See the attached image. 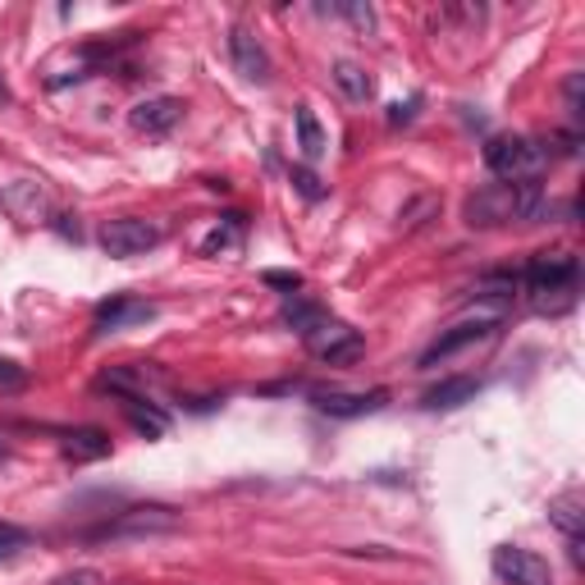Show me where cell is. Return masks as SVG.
I'll list each match as a JSON object with an SVG mask.
<instances>
[{
    "label": "cell",
    "mask_w": 585,
    "mask_h": 585,
    "mask_svg": "<svg viewBox=\"0 0 585 585\" xmlns=\"http://www.w3.org/2000/svg\"><path fill=\"white\" fill-rule=\"evenodd\" d=\"M0 101H10V87L5 83H0Z\"/></svg>",
    "instance_id": "cell-29"
},
{
    "label": "cell",
    "mask_w": 585,
    "mask_h": 585,
    "mask_svg": "<svg viewBox=\"0 0 585 585\" xmlns=\"http://www.w3.org/2000/svg\"><path fill=\"white\" fill-rule=\"evenodd\" d=\"M28 545V530H19V526H10V522H0V558H10L14 549H23Z\"/></svg>",
    "instance_id": "cell-25"
},
{
    "label": "cell",
    "mask_w": 585,
    "mask_h": 585,
    "mask_svg": "<svg viewBox=\"0 0 585 585\" xmlns=\"http://www.w3.org/2000/svg\"><path fill=\"white\" fill-rule=\"evenodd\" d=\"M229 50H234V65L247 83H270V56L261 50V42L251 37L247 28H234L229 33Z\"/></svg>",
    "instance_id": "cell-12"
},
{
    "label": "cell",
    "mask_w": 585,
    "mask_h": 585,
    "mask_svg": "<svg viewBox=\"0 0 585 585\" xmlns=\"http://www.w3.org/2000/svg\"><path fill=\"white\" fill-rule=\"evenodd\" d=\"M335 83L352 96V101H366L371 92H375V83H371V73L362 69V65H352V60H339L335 65Z\"/></svg>",
    "instance_id": "cell-19"
},
{
    "label": "cell",
    "mask_w": 585,
    "mask_h": 585,
    "mask_svg": "<svg viewBox=\"0 0 585 585\" xmlns=\"http://www.w3.org/2000/svg\"><path fill=\"white\" fill-rule=\"evenodd\" d=\"M549 522L563 530L568 540H581V526H585V513H581V494L576 490H568V494H558L553 503H549Z\"/></svg>",
    "instance_id": "cell-16"
},
{
    "label": "cell",
    "mask_w": 585,
    "mask_h": 585,
    "mask_svg": "<svg viewBox=\"0 0 585 585\" xmlns=\"http://www.w3.org/2000/svg\"><path fill=\"white\" fill-rule=\"evenodd\" d=\"M238 234H243V215H229V224L224 229H215V234L201 243V251H207V257H215V251H224V247H234L238 243Z\"/></svg>",
    "instance_id": "cell-20"
},
{
    "label": "cell",
    "mask_w": 585,
    "mask_h": 585,
    "mask_svg": "<svg viewBox=\"0 0 585 585\" xmlns=\"http://www.w3.org/2000/svg\"><path fill=\"white\" fill-rule=\"evenodd\" d=\"M297 147H302V156H307V161L325 156V129L316 124L312 106H297Z\"/></svg>",
    "instance_id": "cell-17"
},
{
    "label": "cell",
    "mask_w": 585,
    "mask_h": 585,
    "mask_svg": "<svg viewBox=\"0 0 585 585\" xmlns=\"http://www.w3.org/2000/svg\"><path fill=\"white\" fill-rule=\"evenodd\" d=\"M279 320H284V325H293L297 335L307 339L312 329H316V325L325 320V312L316 307V302H307V297H293V302H284V312H279Z\"/></svg>",
    "instance_id": "cell-18"
},
{
    "label": "cell",
    "mask_w": 585,
    "mask_h": 585,
    "mask_svg": "<svg viewBox=\"0 0 585 585\" xmlns=\"http://www.w3.org/2000/svg\"><path fill=\"white\" fill-rule=\"evenodd\" d=\"M184 526V513H174L165 503H138L129 513L110 517L106 526L87 530V540H142V536H169Z\"/></svg>",
    "instance_id": "cell-3"
},
{
    "label": "cell",
    "mask_w": 585,
    "mask_h": 585,
    "mask_svg": "<svg viewBox=\"0 0 585 585\" xmlns=\"http://www.w3.org/2000/svg\"><path fill=\"white\" fill-rule=\"evenodd\" d=\"M165 238V229L161 224H151V220H138V215H119V220H106L101 224V251L115 261H129V257H142V251H151Z\"/></svg>",
    "instance_id": "cell-5"
},
{
    "label": "cell",
    "mask_w": 585,
    "mask_h": 585,
    "mask_svg": "<svg viewBox=\"0 0 585 585\" xmlns=\"http://www.w3.org/2000/svg\"><path fill=\"white\" fill-rule=\"evenodd\" d=\"M494 325H499V320H463V325L444 329V335L421 352V366H435V362L453 358V352H463V348H471V343H480V339H490V335H494Z\"/></svg>",
    "instance_id": "cell-10"
},
{
    "label": "cell",
    "mask_w": 585,
    "mask_h": 585,
    "mask_svg": "<svg viewBox=\"0 0 585 585\" xmlns=\"http://www.w3.org/2000/svg\"><path fill=\"white\" fill-rule=\"evenodd\" d=\"M56 585H101V576H96L92 568H79V572H69V576H60Z\"/></svg>",
    "instance_id": "cell-28"
},
{
    "label": "cell",
    "mask_w": 585,
    "mask_h": 585,
    "mask_svg": "<svg viewBox=\"0 0 585 585\" xmlns=\"http://www.w3.org/2000/svg\"><path fill=\"white\" fill-rule=\"evenodd\" d=\"M421 110V96H407V101H394L389 106V129H398V124H412Z\"/></svg>",
    "instance_id": "cell-24"
},
{
    "label": "cell",
    "mask_w": 585,
    "mask_h": 585,
    "mask_svg": "<svg viewBox=\"0 0 585 585\" xmlns=\"http://www.w3.org/2000/svg\"><path fill=\"white\" fill-rule=\"evenodd\" d=\"M517 284H526L536 312H568L576 302V284H581V261L558 251V257H530L526 270L517 274Z\"/></svg>",
    "instance_id": "cell-1"
},
{
    "label": "cell",
    "mask_w": 585,
    "mask_h": 585,
    "mask_svg": "<svg viewBox=\"0 0 585 585\" xmlns=\"http://www.w3.org/2000/svg\"><path fill=\"white\" fill-rule=\"evenodd\" d=\"M179 119H184V101L179 96H151V101H138V106L129 110V124L147 138H165Z\"/></svg>",
    "instance_id": "cell-9"
},
{
    "label": "cell",
    "mask_w": 585,
    "mask_h": 585,
    "mask_svg": "<svg viewBox=\"0 0 585 585\" xmlns=\"http://www.w3.org/2000/svg\"><path fill=\"white\" fill-rule=\"evenodd\" d=\"M335 14H343V19H352V23H358V28H375V10L371 5H335Z\"/></svg>",
    "instance_id": "cell-26"
},
{
    "label": "cell",
    "mask_w": 585,
    "mask_h": 585,
    "mask_svg": "<svg viewBox=\"0 0 585 585\" xmlns=\"http://www.w3.org/2000/svg\"><path fill=\"white\" fill-rule=\"evenodd\" d=\"M60 448H65V457H73V463H101V457L110 453V435L96 430V425H79V430H69Z\"/></svg>",
    "instance_id": "cell-14"
},
{
    "label": "cell",
    "mask_w": 585,
    "mask_h": 585,
    "mask_svg": "<svg viewBox=\"0 0 585 585\" xmlns=\"http://www.w3.org/2000/svg\"><path fill=\"white\" fill-rule=\"evenodd\" d=\"M312 402L320 407L325 417H339V421H352V417H375L379 407L389 402L385 389H371V394H348V389H316Z\"/></svg>",
    "instance_id": "cell-8"
},
{
    "label": "cell",
    "mask_w": 585,
    "mask_h": 585,
    "mask_svg": "<svg viewBox=\"0 0 585 585\" xmlns=\"http://www.w3.org/2000/svg\"><path fill=\"white\" fill-rule=\"evenodd\" d=\"M19 389H28V371L10 358H0V394H19Z\"/></svg>",
    "instance_id": "cell-21"
},
{
    "label": "cell",
    "mask_w": 585,
    "mask_h": 585,
    "mask_svg": "<svg viewBox=\"0 0 585 585\" xmlns=\"http://www.w3.org/2000/svg\"><path fill=\"white\" fill-rule=\"evenodd\" d=\"M581 79H585V73H572V79H568V110H572V119H581Z\"/></svg>",
    "instance_id": "cell-27"
},
{
    "label": "cell",
    "mask_w": 585,
    "mask_h": 585,
    "mask_svg": "<svg viewBox=\"0 0 585 585\" xmlns=\"http://www.w3.org/2000/svg\"><path fill=\"white\" fill-rule=\"evenodd\" d=\"M480 394V379H471V375H453V379H440L435 389H425V412H453V407H463V402H471Z\"/></svg>",
    "instance_id": "cell-13"
},
{
    "label": "cell",
    "mask_w": 585,
    "mask_h": 585,
    "mask_svg": "<svg viewBox=\"0 0 585 585\" xmlns=\"http://www.w3.org/2000/svg\"><path fill=\"white\" fill-rule=\"evenodd\" d=\"M289 179H293V188H297L302 197H307V201H320V197H325V184L316 179V174H312L307 165H293V174H289Z\"/></svg>",
    "instance_id": "cell-22"
},
{
    "label": "cell",
    "mask_w": 585,
    "mask_h": 585,
    "mask_svg": "<svg viewBox=\"0 0 585 585\" xmlns=\"http://www.w3.org/2000/svg\"><path fill=\"white\" fill-rule=\"evenodd\" d=\"M119 407H124V417H129L147 440H161L165 435V412H156L142 394H119Z\"/></svg>",
    "instance_id": "cell-15"
},
{
    "label": "cell",
    "mask_w": 585,
    "mask_h": 585,
    "mask_svg": "<svg viewBox=\"0 0 585 585\" xmlns=\"http://www.w3.org/2000/svg\"><path fill=\"white\" fill-rule=\"evenodd\" d=\"M545 147L540 142H530V138H490L485 142V165L490 174H499L503 184H526V179H536L540 165H545Z\"/></svg>",
    "instance_id": "cell-4"
},
{
    "label": "cell",
    "mask_w": 585,
    "mask_h": 585,
    "mask_svg": "<svg viewBox=\"0 0 585 585\" xmlns=\"http://www.w3.org/2000/svg\"><path fill=\"white\" fill-rule=\"evenodd\" d=\"M261 284H270V289H284V293H293V297H297V289H302V274H297V270H266V274H261Z\"/></svg>",
    "instance_id": "cell-23"
},
{
    "label": "cell",
    "mask_w": 585,
    "mask_h": 585,
    "mask_svg": "<svg viewBox=\"0 0 585 585\" xmlns=\"http://www.w3.org/2000/svg\"><path fill=\"white\" fill-rule=\"evenodd\" d=\"M494 576L503 585H553V572L540 553H530V549H517V545H499L494 549Z\"/></svg>",
    "instance_id": "cell-7"
},
{
    "label": "cell",
    "mask_w": 585,
    "mask_h": 585,
    "mask_svg": "<svg viewBox=\"0 0 585 585\" xmlns=\"http://www.w3.org/2000/svg\"><path fill=\"white\" fill-rule=\"evenodd\" d=\"M302 343H307L312 352H316V358L320 362H329V366H343V362H358L362 358V352H366V343H362V335H358V329H348L343 320H320L316 329H312V335L307 339H302Z\"/></svg>",
    "instance_id": "cell-6"
},
{
    "label": "cell",
    "mask_w": 585,
    "mask_h": 585,
    "mask_svg": "<svg viewBox=\"0 0 585 585\" xmlns=\"http://www.w3.org/2000/svg\"><path fill=\"white\" fill-rule=\"evenodd\" d=\"M549 207H545V192L536 179L526 184H494V188H480L471 201H467V224H507V220H540Z\"/></svg>",
    "instance_id": "cell-2"
},
{
    "label": "cell",
    "mask_w": 585,
    "mask_h": 585,
    "mask_svg": "<svg viewBox=\"0 0 585 585\" xmlns=\"http://www.w3.org/2000/svg\"><path fill=\"white\" fill-rule=\"evenodd\" d=\"M156 316V307L151 302H142V297H110L106 307L96 312V320H92V329L96 335H119V329H129V325H142V320H151Z\"/></svg>",
    "instance_id": "cell-11"
}]
</instances>
